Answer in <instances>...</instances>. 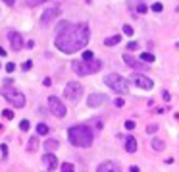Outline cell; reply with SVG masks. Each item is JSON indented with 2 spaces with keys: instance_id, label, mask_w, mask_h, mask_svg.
Returning <instances> with one entry per match:
<instances>
[{
  "instance_id": "cell-43",
  "label": "cell",
  "mask_w": 179,
  "mask_h": 172,
  "mask_svg": "<svg viewBox=\"0 0 179 172\" xmlns=\"http://www.w3.org/2000/svg\"><path fill=\"white\" fill-rule=\"evenodd\" d=\"M41 2H46V0H41Z\"/></svg>"
},
{
  "instance_id": "cell-42",
  "label": "cell",
  "mask_w": 179,
  "mask_h": 172,
  "mask_svg": "<svg viewBox=\"0 0 179 172\" xmlns=\"http://www.w3.org/2000/svg\"><path fill=\"white\" fill-rule=\"evenodd\" d=\"M0 130H2V124H0Z\"/></svg>"
},
{
  "instance_id": "cell-8",
  "label": "cell",
  "mask_w": 179,
  "mask_h": 172,
  "mask_svg": "<svg viewBox=\"0 0 179 172\" xmlns=\"http://www.w3.org/2000/svg\"><path fill=\"white\" fill-rule=\"evenodd\" d=\"M131 81H133L137 87H141V89H152V85H154L152 79L146 77L145 74H133L131 76Z\"/></svg>"
},
{
  "instance_id": "cell-25",
  "label": "cell",
  "mask_w": 179,
  "mask_h": 172,
  "mask_svg": "<svg viewBox=\"0 0 179 172\" xmlns=\"http://www.w3.org/2000/svg\"><path fill=\"white\" fill-rule=\"evenodd\" d=\"M123 33H125V35H129V37H131V35H133L135 31H133V27H131V25H123Z\"/></svg>"
},
{
  "instance_id": "cell-35",
  "label": "cell",
  "mask_w": 179,
  "mask_h": 172,
  "mask_svg": "<svg viewBox=\"0 0 179 172\" xmlns=\"http://www.w3.org/2000/svg\"><path fill=\"white\" fill-rule=\"evenodd\" d=\"M137 46H139L137 43H129V45H127V49H129V50H137Z\"/></svg>"
},
{
  "instance_id": "cell-16",
  "label": "cell",
  "mask_w": 179,
  "mask_h": 172,
  "mask_svg": "<svg viewBox=\"0 0 179 172\" xmlns=\"http://www.w3.org/2000/svg\"><path fill=\"white\" fill-rule=\"evenodd\" d=\"M119 41H122V37H119V35H114V37H108L106 41H104V45H106V46H114V45H118Z\"/></svg>"
},
{
  "instance_id": "cell-5",
  "label": "cell",
  "mask_w": 179,
  "mask_h": 172,
  "mask_svg": "<svg viewBox=\"0 0 179 172\" xmlns=\"http://www.w3.org/2000/svg\"><path fill=\"white\" fill-rule=\"evenodd\" d=\"M104 83H106L108 87H112L116 93H127L129 91V83L125 77L118 76V74H108L104 77Z\"/></svg>"
},
{
  "instance_id": "cell-19",
  "label": "cell",
  "mask_w": 179,
  "mask_h": 172,
  "mask_svg": "<svg viewBox=\"0 0 179 172\" xmlns=\"http://www.w3.org/2000/svg\"><path fill=\"white\" fill-rule=\"evenodd\" d=\"M37 133H39V135H46V133H48V126H46V124H39V126H37Z\"/></svg>"
},
{
  "instance_id": "cell-2",
  "label": "cell",
  "mask_w": 179,
  "mask_h": 172,
  "mask_svg": "<svg viewBox=\"0 0 179 172\" xmlns=\"http://www.w3.org/2000/svg\"><path fill=\"white\" fill-rule=\"evenodd\" d=\"M67 137L70 143L75 147H91L93 145V130L89 126H73L67 130Z\"/></svg>"
},
{
  "instance_id": "cell-28",
  "label": "cell",
  "mask_w": 179,
  "mask_h": 172,
  "mask_svg": "<svg viewBox=\"0 0 179 172\" xmlns=\"http://www.w3.org/2000/svg\"><path fill=\"white\" fill-rule=\"evenodd\" d=\"M146 132H148V133H154V132H158V126H156V124H150V126L146 128Z\"/></svg>"
},
{
  "instance_id": "cell-13",
  "label": "cell",
  "mask_w": 179,
  "mask_h": 172,
  "mask_svg": "<svg viewBox=\"0 0 179 172\" xmlns=\"http://www.w3.org/2000/svg\"><path fill=\"white\" fill-rule=\"evenodd\" d=\"M123 60H125V64L131 66V68H137V70H146V66L145 64H141L137 58H133L131 54H123Z\"/></svg>"
},
{
  "instance_id": "cell-34",
  "label": "cell",
  "mask_w": 179,
  "mask_h": 172,
  "mask_svg": "<svg viewBox=\"0 0 179 172\" xmlns=\"http://www.w3.org/2000/svg\"><path fill=\"white\" fill-rule=\"evenodd\" d=\"M31 66H33V64H31V60H27V62H25V64H23L21 68H23V70H31Z\"/></svg>"
},
{
  "instance_id": "cell-40",
  "label": "cell",
  "mask_w": 179,
  "mask_h": 172,
  "mask_svg": "<svg viewBox=\"0 0 179 172\" xmlns=\"http://www.w3.org/2000/svg\"><path fill=\"white\" fill-rule=\"evenodd\" d=\"M0 56H6V50H4L2 46H0Z\"/></svg>"
},
{
  "instance_id": "cell-27",
  "label": "cell",
  "mask_w": 179,
  "mask_h": 172,
  "mask_svg": "<svg viewBox=\"0 0 179 172\" xmlns=\"http://www.w3.org/2000/svg\"><path fill=\"white\" fill-rule=\"evenodd\" d=\"M39 147V141H37V137H31V143H29V149H35Z\"/></svg>"
},
{
  "instance_id": "cell-39",
  "label": "cell",
  "mask_w": 179,
  "mask_h": 172,
  "mask_svg": "<svg viewBox=\"0 0 179 172\" xmlns=\"http://www.w3.org/2000/svg\"><path fill=\"white\" fill-rule=\"evenodd\" d=\"M2 2H6L8 6H14V2H15V0H2Z\"/></svg>"
},
{
  "instance_id": "cell-6",
  "label": "cell",
  "mask_w": 179,
  "mask_h": 172,
  "mask_svg": "<svg viewBox=\"0 0 179 172\" xmlns=\"http://www.w3.org/2000/svg\"><path fill=\"white\" fill-rule=\"evenodd\" d=\"M64 95H66L67 101L77 103L79 99H81V95H83V85H81V83H77V81H70L66 85V89H64Z\"/></svg>"
},
{
  "instance_id": "cell-11",
  "label": "cell",
  "mask_w": 179,
  "mask_h": 172,
  "mask_svg": "<svg viewBox=\"0 0 179 172\" xmlns=\"http://www.w3.org/2000/svg\"><path fill=\"white\" fill-rule=\"evenodd\" d=\"M96 172H122L119 170V166L114 163V160H106V163H102L100 166H98Z\"/></svg>"
},
{
  "instance_id": "cell-36",
  "label": "cell",
  "mask_w": 179,
  "mask_h": 172,
  "mask_svg": "<svg viewBox=\"0 0 179 172\" xmlns=\"http://www.w3.org/2000/svg\"><path fill=\"white\" fill-rule=\"evenodd\" d=\"M0 149H2V153H4V155H8V147H6V143L0 145Z\"/></svg>"
},
{
  "instance_id": "cell-26",
  "label": "cell",
  "mask_w": 179,
  "mask_h": 172,
  "mask_svg": "<svg viewBox=\"0 0 179 172\" xmlns=\"http://www.w3.org/2000/svg\"><path fill=\"white\" fill-rule=\"evenodd\" d=\"M137 12H139V14H145V12H146V4H143V2H141L139 6H137Z\"/></svg>"
},
{
  "instance_id": "cell-30",
  "label": "cell",
  "mask_w": 179,
  "mask_h": 172,
  "mask_svg": "<svg viewBox=\"0 0 179 172\" xmlns=\"http://www.w3.org/2000/svg\"><path fill=\"white\" fill-rule=\"evenodd\" d=\"M125 128H127V130H133V128H135V122H133V120H127V122H125Z\"/></svg>"
},
{
  "instance_id": "cell-1",
  "label": "cell",
  "mask_w": 179,
  "mask_h": 172,
  "mask_svg": "<svg viewBox=\"0 0 179 172\" xmlns=\"http://www.w3.org/2000/svg\"><path fill=\"white\" fill-rule=\"evenodd\" d=\"M58 37H56V46L66 54L77 52L89 43V25L87 23H70L62 22L58 23Z\"/></svg>"
},
{
  "instance_id": "cell-7",
  "label": "cell",
  "mask_w": 179,
  "mask_h": 172,
  "mask_svg": "<svg viewBox=\"0 0 179 172\" xmlns=\"http://www.w3.org/2000/svg\"><path fill=\"white\" fill-rule=\"evenodd\" d=\"M48 106H50L52 114H56L58 118L66 116V106H64V103H62L58 97H48Z\"/></svg>"
},
{
  "instance_id": "cell-3",
  "label": "cell",
  "mask_w": 179,
  "mask_h": 172,
  "mask_svg": "<svg viewBox=\"0 0 179 172\" xmlns=\"http://www.w3.org/2000/svg\"><path fill=\"white\" fill-rule=\"evenodd\" d=\"M2 97L6 99V101H10L15 108H23L25 106V97H23V93H19L15 87L12 85V79H4L2 83Z\"/></svg>"
},
{
  "instance_id": "cell-22",
  "label": "cell",
  "mask_w": 179,
  "mask_h": 172,
  "mask_svg": "<svg viewBox=\"0 0 179 172\" xmlns=\"http://www.w3.org/2000/svg\"><path fill=\"white\" fill-rule=\"evenodd\" d=\"M62 172H73V164L71 163H64L62 164Z\"/></svg>"
},
{
  "instance_id": "cell-18",
  "label": "cell",
  "mask_w": 179,
  "mask_h": 172,
  "mask_svg": "<svg viewBox=\"0 0 179 172\" xmlns=\"http://www.w3.org/2000/svg\"><path fill=\"white\" fill-rule=\"evenodd\" d=\"M150 145H152V149H154V151H162L166 143L162 141V139H152V143H150Z\"/></svg>"
},
{
  "instance_id": "cell-29",
  "label": "cell",
  "mask_w": 179,
  "mask_h": 172,
  "mask_svg": "<svg viewBox=\"0 0 179 172\" xmlns=\"http://www.w3.org/2000/svg\"><path fill=\"white\" fill-rule=\"evenodd\" d=\"M2 114H4V118H6V120H12V118H14V112H12V110H4Z\"/></svg>"
},
{
  "instance_id": "cell-24",
  "label": "cell",
  "mask_w": 179,
  "mask_h": 172,
  "mask_svg": "<svg viewBox=\"0 0 179 172\" xmlns=\"http://www.w3.org/2000/svg\"><path fill=\"white\" fill-rule=\"evenodd\" d=\"M19 130H21V132H27V130H29V122H27V120H21V124H19Z\"/></svg>"
},
{
  "instance_id": "cell-14",
  "label": "cell",
  "mask_w": 179,
  "mask_h": 172,
  "mask_svg": "<svg viewBox=\"0 0 179 172\" xmlns=\"http://www.w3.org/2000/svg\"><path fill=\"white\" fill-rule=\"evenodd\" d=\"M43 160H44V164L48 166V170H54L56 166H58V159H56V155H44L43 157Z\"/></svg>"
},
{
  "instance_id": "cell-38",
  "label": "cell",
  "mask_w": 179,
  "mask_h": 172,
  "mask_svg": "<svg viewBox=\"0 0 179 172\" xmlns=\"http://www.w3.org/2000/svg\"><path fill=\"white\" fill-rule=\"evenodd\" d=\"M164 99H166V101H170V99H171V95H170L168 91H164Z\"/></svg>"
},
{
  "instance_id": "cell-20",
  "label": "cell",
  "mask_w": 179,
  "mask_h": 172,
  "mask_svg": "<svg viewBox=\"0 0 179 172\" xmlns=\"http://www.w3.org/2000/svg\"><path fill=\"white\" fill-rule=\"evenodd\" d=\"M141 60H143V62H154V54H150V52H143V54H141Z\"/></svg>"
},
{
  "instance_id": "cell-17",
  "label": "cell",
  "mask_w": 179,
  "mask_h": 172,
  "mask_svg": "<svg viewBox=\"0 0 179 172\" xmlns=\"http://www.w3.org/2000/svg\"><path fill=\"white\" fill-rule=\"evenodd\" d=\"M44 149L48 151V153H50V151H54V149H58V141H56V139H48V141L44 143Z\"/></svg>"
},
{
  "instance_id": "cell-12",
  "label": "cell",
  "mask_w": 179,
  "mask_h": 172,
  "mask_svg": "<svg viewBox=\"0 0 179 172\" xmlns=\"http://www.w3.org/2000/svg\"><path fill=\"white\" fill-rule=\"evenodd\" d=\"M58 14H60V8H48V10H46V12L43 14V18H41V22H43V23L46 25V23H50V22H52V19L56 18Z\"/></svg>"
},
{
  "instance_id": "cell-15",
  "label": "cell",
  "mask_w": 179,
  "mask_h": 172,
  "mask_svg": "<svg viewBox=\"0 0 179 172\" xmlns=\"http://www.w3.org/2000/svg\"><path fill=\"white\" fill-rule=\"evenodd\" d=\"M125 151H127V153H135L137 151V139L131 137V135L125 139Z\"/></svg>"
},
{
  "instance_id": "cell-21",
  "label": "cell",
  "mask_w": 179,
  "mask_h": 172,
  "mask_svg": "<svg viewBox=\"0 0 179 172\" xmlns=\"http://www.w3.org/2000/svg\"><path fill=\"white\" fill-rule=\"evenodd\" d=\"M91 60H94V54L91 50H85V52H83V62H91Z\"/></svg>"
},
{
  "instance_id": "cell-33",
  "label": "cell",
  "mask_w": 179,
  "mask_h": 172,
  "mask_svg": "<svg viewBox=\"0 0 179 172\" xmlns=\"http://www.w3.org/2000/svg\"><path fill=\"white\" fill-rule=\"evenodd\" d=\"M15 70V66L12 64V62H8V64H6V72H14Z\"/></svg>"
},
{
  "instance_id": "cell-41",
  "label": "cell",
  "mask_w": 179,
  "mask_h": 172,
  "mask_svg": "<svg viewBox=\"0 0 179 172\" xmlns=\"http://www.w3.org/2000/svg\"><path fill=\"white\" fill-rule=\"evenodd\" d=\"M129 170H131V172H139V168H137V166H131Z\"/></svg>"
},
{
  "instance_id": "cell-37",
  "label": "cell",
  "mask_w": 179,
  "mask_h": 172,
  "mask_svg": "<svg viewBox=\"0 0 179 172\" xmlns=\"http://www.w3.org/2000/svg\"><path fill=\"white\" fill-rule=\"evenodd\" d=\"M27 4H29V6H35V4H41V0H29Z\"/></svg>"
},
{
  "instance_id": "cell-23",
  "label": "cell",
  "mask_w": 179,
  "mask_h": 172,
  "mask_svg": "<svg viewBox=\"0 0 179 172\" xmlns=\"http://www.w3.org/2000/svg\"><path fill=\"white\" fill-rule=\"evenodd\" d=\"M162 10H164V6H162L160 2H154V4H152V12H162Z\"/></svg>"
},
{
  "instance_id": "cell-44",
  "label": "cell",
  "mask_w": 179,
  "mask_h": 172,
  "mask_svg": "<svg viewBox=\"0 0 179 172\" xmlns=\"http://www.w3.org/2000/svg\"><path fill=\"white\" fill-rule=\"evenodd\" d=\"M177 12H179V8H177Z\"/></svg>"
},
{
  "instance_id": "cell-4",
  "label": "cell",
  "mask_w": 179,
  "mask_h": 172,
  "mask_svg": "<svg viewBox=\"0 0 179 172\" xmlns=\"http://www.w3.org/2000/svg\"><path fill=\"white\" fill-rule=\"evenodd\" d=\"M71 68L77 76H89V74H94L102 68V62L100 60H91V62H83V60H75L71 62Z\"/></svg>"
},
{
  "instance_id": "cell-32",
  "label": "cell",
  "mask_w": 179,
  "mask_h": 172,
  "mask_svg": "<svg viewBox=\"0 0 179 172\" xmlns=\"http://www.w3.org/2000/svg\"><path fill=\"white\" fill-rule=\"evenodd\" d=\"M114 105H116V106H123L125 103H123V99H116V101H114Z\"/></svg>"
},
{
  "instance_id": "cell-31",
  "label": "cell",
  "mask_w": 179,
  "mask_h": 172,
  "mask_svg": "<svg viewBox=\"0 0 179 172\" xmlns=\"http://www.w3.org/2000/svg\"><path fill=\"white\" fill-rule=\"evenodd\" d=\"M43 85H44V87H50V85H52V79H50V77H44V79H43Z\"/></svg>"
},
{
  "instance_id": "cell-9",
  "label": "cell",
  "mask_w": 179,
  "mask_h": 172,
  "mask_svg": "<svg viewBox=\"0 0 179 172\" xmlns=\"http://www.w3.org/2000/svg\"><path fill=\"white\" fill-rule=\"evenodd\" d=\"M108 99H106V95L104 93H91L89 95V99H87V105L91 106V108H96V106H100V105H104Z\"/></svg>"
},
{
  "instance_id": "cell-10",
  "label": "cell",
  "mask_w": 179,
  "mask_h": 172,
  "mask_svg": "<svg viewBox=\"0 0 179 172\" xmlns=\"http://www.w3.org/2000/svg\"><path fill=\"white\" fill-rule=\"evenodd\" d=\"M8 39H10V45H12L14 50H19V49L23 46V39H21V35H19L18 31H10V33H8Z\"/></svg>"
}]
</instances>
